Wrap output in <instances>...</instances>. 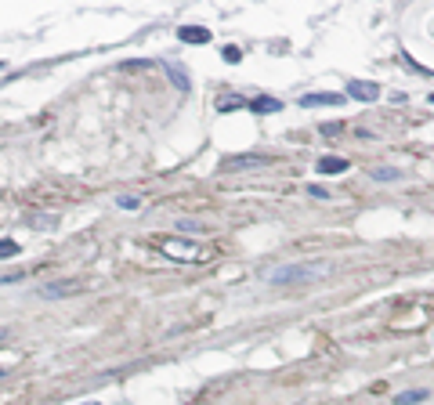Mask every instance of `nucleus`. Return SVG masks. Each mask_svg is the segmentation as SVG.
<instances>
[{
	"mask_svg": "<svg viewBox=\"0 0 434 405\" xmlns=\"http://www.w3.org/2000/svg\"><path fill=\"white\" fill-rule=\"evenodd\" d=\"M308 196H315V199H329V188H322V185H308Z\"/></svg>",
	"mask_w": 434,
	"mask_h": 405,
	"instance_id": "dca6fc26",
	"label": "nucleus"
},
{
	"mask_svg": "<svg viewBox=\"0 0 434 405\" xmlns=\"http://www.w3.org/2000/svg\"><path fill=\"white\" fill-rule=\"evenodd\" d=\"M239 105H246V98H221V101H217V109H221V112L239 109Z\"/></svg>",
	"mask_w": 434,
	"mask_h": 405,
	"instance_id": "4468645a",
	"label": "nucleus"
},
{
	"mask_svg": "<svg viewBox=\"0 0 434 405\" xmlns=\"http://www.w3.org/2000/svg\"><path fill=\"white\" fill-rule=\"evenodd\" d=\"M167 73H170V80L181 87V91H188V87H192V80H188V73H185L181 66H167Z\"/></svg>",
	"mask_w": 434,
	"mask_h": 405,
	"instance_id": "9b49d317",
	"label": "nucleus"
},
{
	"mask_svg": "<svg viewBox=\"0 0 434 405\" xmlns=\"http://www.w3.org/2000/svg\"><path fill=\"white\" fill-rule=\"evenodd\" d=\"M177 40L181 44H210V29H203V25H185V29H177Z\"/></svg>",
	"mask_w": 434,
	"mask_h": 405,
	"instance_id": "39448f33",
	"label": "nucleus"
},
{
	"mask_svg": "<svg viewBox=\"0 0 434 405\" xmlns=\"http://www.w3.org/2000/svg\"><path fill=\"white\" fill-rule=\"evenodd\" d=\"M4 340H11V329H8V326H0V344H4Z\"/></svg>",
	"mask_w": 434,
	"mask_h": 405,
	"instance_id": "6ab92c4d",
	"label": "nucleus"
},
{
	"mask_svg": "<svg viewBox=\"0 0 434 405\" xmlns=\"http://www.w3.org/2000/svg\"><path fill=\"white\" fill-rule=\"evenodd\" d=\"M348 98H355V101H376L380 98V87L373 80H351L348 83Z\"/></svg>",
	"mask_w": 434,
	"mask_h": 405,
	"instance_id": "7ed1b4c3",
	"label": "nucleus"
},
{
	"mask_svg": "<svg viewBox=\"0 0 434 405\" xmlns=\"http://www.w3.org/2000/svg\"><path fill=\"white\" fill-rule=\"evenodd\" d=\"M177 232H185V235L188 232H199V224L196 221H177Z\"/></svg>",
	"mask_w": 434,
	"mask_h": 405,
	"instance_id": "a211bd4d",
	"label": "nucleus"
},
{
	"mask_svg": "<svg viewBox=\"0 0 434 405\" xmlns=\"http://www.w3.org/2000/svg\"><path fill=\"white\" fill-rule=\"evenodd\" d=\"M402 170H394V167H376L373 170V181H402Z\"/></svg>",
	"mask_w": 434,
	"mask_h": 405,
	"instance_id": "9d476101",
	"label": "nucleus"
},
{
	"mask_svg": "<svg viewBox=\"0 0 434 405\" xmlns=\"http://www.w3.org/2000/svg\"><path fill=\"white\" fill-rule=\"evenodd\" d=\"M76 283H51V286H44L40 289V297H47V300H58V297H73L76 293Z\"/></svg>",
	"mask_w": 434,
	"mask_h": 405,
	"instance_id": "0eeeda50",
	"label": "nucleus"
},
{
	"mask_svg": "<svg viewBox=\"0 0 434 405\" xmlns=\"http://www.w3.org/2000/svg\"><path fill=\"white\" fill-rule=\"evenodd\" d=\"M416 402H427V391L416 387V391H402L398 398H394V405H416Z\"/></svg>",
	"mask_w": 434,
	"mask_h": 405,
	"instance_id": "1a4fd4ad",
	"label": "nucleus"
},
{
	"mask_svg": "<svg viewBox=\"0 0 434 405\" xmlns=\"http://www.w3.org/2000/svg\"><path fill=\"white\" fill-rule=\"evenodd\" d=\"M329 268L326 264H290V268H275L268 275V283L272 286H290V283H315V278H322Z\"/></svg>",
	"mask_w": 434,
	"mask_h": 405,
	"instance_id": "f257e3e1",
	"label": "nucleus"
},
{
	"mask_svg": "<svg viewBox=\"0 0 434 405\" xmlns=\"http://www.w3.org/2000/svg\"><path fill=\"white\" fill-rule=\"evenodd\" d=\"M0 257H18V243H15V239H0Z\"/></svg>",
	"mask_w": 434,
	"mask_h": 405,
	"instance_id": "f8f14e48",
	"label": "nucleus"
},
{
	"mask_svg": "<svg viewBox=\"0 0 434 405\" xmlns=\"http://www.w3.org/2000/svg\"><path fill=\"white\" fill-rule=\"evenodd\" d=\"M344 98H348V94H340V91H322V94H304L301 105L304 109H315V105H344Z\"/></svg>",
	"mask_w": 434,
	"mask_h": 405,
	"instance_id": "20e7f679",
	"label": "nucleus"
},
{
	"mask_svg": "<svg viewBox=\"0 0 434 405\" xmlns=\"http://www.w3.org/2000/svg\"><path fill=\"white\" fill-rule=\"evenodd\" d=\"M250 109H253V112H279V109H283V101L261 94V98H253V101H250Z\"/></svg>",
	"mask_w": 434,
	"mask_h": 405,
	"instance_id": "6e6552de",
	"label": "nucleus"
},
{
	"mask_svg": "<svg viewBox=\"0 0 434 405\" xmlns=\"http://www.w3.org/2000/svg\"><path fill=\"white\" fill-rule=\"evenodd\" d=\"M87 405H98V402H87Z\"/></svg>",
	"mask_w": 434,
	"mask_h": 405,
	"instance_id": "aec40b11",
	"label": "nucleus"
},
{
	"mask_svg": "<svg viewBox=\"0 0 434 405\" xmlns=\"http://www.w3.org/2000/svg\"><path fill=\"white\" fill-rule=\"evenodd\" d=\"M431 101H434V94H431Z\"/></svg>",
	"mask_w": 434,
	"mask_h": 405,
	"instance_id": "4be33fe9",
	"label": "nucleus"
},
{
	"mask_svg": "<svg viewBox=\"0 0 434 405\" xmlns=\"http://www.w3.org/2000/svg\"><path fill=\"white\" fill-rule=\"evenodd\" d=\"M225 62H232V66H235V62H242V51L228 44V47H225Z\"/></svg>",
	"mask_w": 434,
	"mask_h": 405,
	"instance_id": "2eb2a0df",
	"label": "nucleus"
},
{
	"mask_svg": "<svg viewBox=\"0 0 434 405\" xmlns=\"http://www.w3.org/2000/svg\"><path fill=\"white\" fill-rule=\"evenodd\" d=\"M257 156H246V159H232V163H228V167H257Z\"/></svg>",
	"mask_w": 434,
	"mask_h": 405,
	"instance_id": "f3484780",
	"label": "nucleus"
},
{
	"mask_svg": "<svg viewBox=\"0 0 434 405\" xmlns=\"http://www.w3.org/2000/svg\"><path fill=\"white\" fill-rule=\"evenodd\" d=\"M315 170L318 174H344V170H348V159H344V156H322L315 163Z\"/></svg>",
	"mask_w": 434,
	"mask_h": 405,
	"instance_id": "423d86ee",
	"label": "nucleus"
},
{
	"mask_svg": "<svg viewBox=\"0 0 434 405\" xmlns=\"http://www.w3.org/2000/svg\"><path fill=\"white\" fill-rule=\"evenodd\" d=\"M0 376H4V369H0Z\"/></svg>",
	"mask_w": 434,
	"mask_h": 405,
	"instance_id": "412c9836",
	"label": "nucleus"
},
{
	"mask_svg": "<svg viewBox=\"0 0 434 405\" xmlns=\"http://www.w3.org/2000/svg\"><path fill=\"white\" fill-rule=\"evenodd\" d=\"M163 253H167V257H177V261H196L199 257V246L181 243V239H167V243H163Z\"/></svg>",
	"mask_w": 434,
	"mask_h": 405,
	"instance_id": "f03ea898",
	"label": "nucleus"
},
{
	"mask_svg": "<svg viewBox=\"0 0 434 405\" xmlns=\"http://www.w3.org/2000/svg\"><path fill=\"white\" fill-rule=\"evenodd\" d=\"M116 207H120V210H142V199H138V196H120Z\"/></svg>",
	"mask_w": 434,
	"mask_h": 405,
	"instance_id": "ddd939ff",
	"label": "nucleus"
}]
</instances>
